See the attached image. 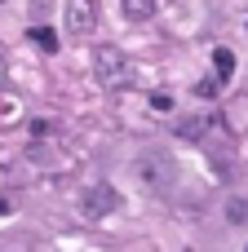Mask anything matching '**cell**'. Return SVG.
Wrapping results in <instances>:
<instances>
[{
  "label": "cell",
  "instance_id": "6da1fadb",
  "mask_svg": "<svg viewBox=\"0 0 248 252\" xmlns=\"http://www.w3.org/2000/svg\"><path fill=\"white\" fill-rule=\"evenodd\" d=\"M93 75H98L102 89H124V84L133 80V62H129L120 49H102V53L93 58Z\"/></svg>",
  "mask_w": 248,
  "mask_h": 252
},
{
  "label": "cell",
  "instance_id": "7a4b0ae2",
  "mask_svg": "<svg viewBox=\"0 0 248 252\" xmlns=\"http://www.w3.org/2000/svg\"><path fill=\"white\" fill-rule=\"evenodd\" d=\"M138 177H142V186H151V190H164V186L173 182L169 155H160V151H146V155H138Z\"/></svg>",
  "mask_w": 248,
  "mask_h": 252
},
{
  "label": "cell",
  "instance_id": "3957f363",
  "mask_svg": "<svg viewBox=\"0 0 248 252\" xmlns=\"http://www.w3.org/2000/svg\"><path fill=\"white\" fill-rule=\"evenodd\" d=\"M62 13H67V27H71L75 40L93 35V27H98V0H67Z\"/></svg>",
  "mask_w": 248,
  "mask_h": 252
},
{
  "label": "cell",
  "instance_id": "277c9868",
  "mask_svg": "<svg viewBox=\"0 0 248 252\" xmlns=\"http://www.w3.org/2000/svg\"><path fill=\"white\" fill-rule=\"evenodd\" d=\"M115 208H120V195H115L111 186H89L84 199H80V213H84L89 221H102V217L115 213Z\"/></svg>",
  "mask_w": 248,
  "mask_h": 252
},
{
  "label": "cell",
  "instance_id": "5b68a950",
  "mask_svg": "<svg viewBox=\"0 0 248 252\" xmlns=\"http://www.w3.org/2000/svg\"><path fill=\"white\" fill-rule=\"evenodd\" d=\"M120 9H124V18H133V22L155 18V0H120Z\"/></svg>",
  "mask_w": 248,
  "mask_h": 252
},
{
  "label": "cell",
  "instance_id": "8992f818",
  "mask_svg": "<svg viewBox=\"0 0 248 252\" xmlns=\"http://www.w3.org/2000/svg\"><path fill=\"white\" fill-rule=\"evenodd\" d=\"M213 66H217V80L226 84V80L235 75V53H231V49H213Z\"/></svg>",
  "mask_w": 248,
  "mask_h": 252
},
{
  "label": "cell",
  "instance_id": "52a82bcc",
  "mask_svg": "<svg viewBox=\"0 0 248 252\" xmlns=\"http://www.w3.org/2000/svg\"><path fill=\"white\" fill-rule=\"evenodd\" d=\"M226 217H231L235 226H248V199H244V195H235V199H226Z\"/></svg>",
  "mask_w": 248,
  "mask_h": 252
},
{
  "label": "cell",
  "instance_id": "ba28073f",
  "mask_svg": "<svg viewBox=\"0 0 248 252\" xmlns=\"http://www.w3.org/2000/svg\"><path fill=\"white\" fill-rule=\"evenodd\" d=\"M31 40H35L44 53H58V35H53L49 27H31Z\"/></svg>",
  "mask_w": 248,
  "mask_h": 252
},
{
  "label": "cell",
  "instance_id": "9c48e42d",
  "mask_svg": "<svg viewBox=\"0 0 248 252\" xmlns=\"http://www.w3.org/2000/svg\"><path fill=\"white\" fill-rule=\"evenodd\" d=\"M146 102H151V111H160V115H164V111H173V97H169V93H151Z\"/></svg>",
  "mask_w": 248,
  "mask_h": 252
},
{
  "label": "cell",
  "instance_id": "30bf717a",
  "mask_svg": "<svg viewBox=\"0 0 248 252\" xmlns=\"http://www.w3.org/2000/svg\"><path fill=\"white\" fill-rule=\"evenodd\" d=\"M0 217H9V199H0Z\"/></svg>",
  "mask_w": 248,
  "mask_h": 252
},
{
  "label": "cell",
  "instance_id": "8fae6325",
  "mask_svg": "<svg viewBox=\"0 0 248 252\" xmlns=\"http://www.w3.org/2000/svg\"><path fill=\"white\" fill-rule=\"evenodd\" d=\"M0 75H4V53H0Z\"/></svg>",
  "mask_w": 248,
  "mask_h": 252
}]
</instances>
